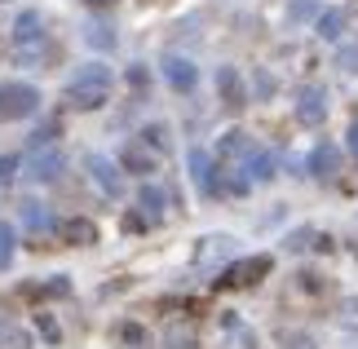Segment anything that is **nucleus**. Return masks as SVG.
Wrapping results in <instances>:
<instances>
[{"label": "nucleus", "instance_id": "20", "mask_svg": "<svg viewBox=\"0 0 358 349\" xmlns=\"http://www.w3.org/2000/svg\"><path fill=\"white\" fill-rule=\"evenodd\" d=\"M314 27H319L323 40H341V31H345V9H323Z\"/></svg>", "mask_w": 358, "mask_h": 349}, {"label": "nucleus", "instance_id": "41", "mask_svg": "<svg viewBox=\"0 0 358 349\" xmlns=\"http://www.w3.org/2000/svg\"><path fill=\"white\" fill-rule=\"evenodd\" d=\"M89 9H115V0H85Z\"/></svg>", "mask_w": 358, "mask_h": 349}, {"label": "nucleus", "instance_id": "37", "mask_svg": "<svg viewBox=\"0 0 358 349\" xmlns=\"http://www.w3.org/2000/svg\"><path fill=\"white\" fill-rule=\"evenodd\" d=\"M18 169H22V159H18V155H5V159H0V186H5V181L18 173Z\"/></svg>", "mask_w": 358, "mask_h": 349}, {"label": "nucleus", "instance_id": "36", "mask_svg": "<svg viewBox=\"0 0 358 349\" xmlns=\"http://www.w3.org/2000/svg\"><path fill=\"white\" fill-rule=\"evenodd\" d=\"M296 283L306 287V292H323V287H327V278H319L314 270H301V274H296Z\"/></svg>", "mask_w": 358, "mask_h": 349}, {"label": "nucleus", "instance_id": "28", "mask_svg": "<svg viewBox=\"0 0 358 349\" xmlns=\"http://www.w3.org/2000/svg\"><path fill=\"white\" fill-rule=\"evenodd\" d=\"M336 66H341V71H350V76H358V40H354V45H341Z\"/></svg>", "mask_w": 358, "mask_h": 349}, {"label": "nucleus", "instance_id": "22", "mask_svg": "<svg viewBox=\"0 0 358 349\" xmlns=\"http://www.w3.org/2000/svg\"><path fill=\"white\" fill-rule=\"evenodd\" d=\"M85 40H89L93 49H115V27H111V22H89Z\"/></svg>", "mask_w": 358, "mask_h": 349}, {"label": "nucleus", "instance_id": "4", "mask_svg": "<svg viewBox=\"0 0 358 349\" xmlns=\"http://www.w3.org/2000/svg\"><path fill=\"white\" fill-rule=\"evenodd\" d=\"M66 169V159H62V150H27L22 155V177L27 181H58Z\"/></svg>", "mask_w": 358, "mask_h": 349}, {"label": "nucleus", "instance_id": "18", "mask_svg": "<svg viewBox=\"0 0 358 349\" xmlns=\"http://www.w3.org/2000/svg\"><path fill=\"white\" fill-rule=\"evenodd\" d=\"M243 173H248V181H274V155L270 150H252L248 164H243Z\"/></svg>", "mask_w": 358, "mask_h": 349}, {"label": "nucleus", "instance_id": "14", "mask_svg": "<svg viewBox=\"0 0 358 349\" xmlns=\"http://www.w3.org/2000/svg\"><path fill=\"white\" fill-rule=\"evenodd\" d=\"M58 234L66 243H76V248H89V243H98V226H93L89 217H71V221H62Z\"/></svg>", "mask_w": 358, "mask_h": 349}, {"label": "nucleus", "instance_id": "34", "mask_svg": "<svg viewBox=\"0 0 358 349\" xmlns=\"http://www.w3.org/2000/svg\"><path fill=\"white\" fill-rule=\"evenodd\" d=\"M341 323H345V327H358V297H345V301H341Z\"/></svg>", "mask_w": 358, "mask_h": 349}, {"label": "nucleus", "instance_id": "16", "mask_svg": "<svg viewBox=\"0 0 358 349\" xmlns=\"http://www.w3.org/2000/svg\"><path fill=\"white\" fill-rule=\"evenodd\" d=\"M230 252H235V239H230V234H208V239H199L195 261H199V265H213V261H222V257H230Z\"/></svg>", "mask_w": 358, "mask_h": 349}, {"label": "nucleus", "instance_id": "9", "mask_svg": "<svg viewBox=\"0 0 358 349\" xmlns=\"http://www.w3.org/2000/svg\"><path fill=\"white\" fill-rule=\"evenodd\" d=\"M341 173V146L332 142H319L310 150V177H319V181H332Z\"/></svg>", "mask_w": 358, "mask_h": 349}, {"label": "nucleus", "instance_id": "7", "mask_svg": "<svg viewBox=\"0 0 358 349\" xmlns=\"http://www.w3.org/2000/svg\"><path fill=\"white\" fill-rule=\"evenodd\" d=\"M296 120L306 124V129H319V124L327 120V93L319 85H306L296 93Z\"/></svg>", "mask_w": 358, "mask_h": 349}, {"label": "nucleus", "instance_id": "17", "mask_svg": "<svg viewBox=\"0 0 358 349\" xmlns=\"http://www.w3.org/2000/svg\"><path fill=\"white\" fill-rule=\"evenodd\" d=\"M137 204H142V213L150 217V226H155V221L164 217V208H169V194H164L159 186H150V181H146L142 194H137Z\"/></svg>", "mask_w": 358, "mask_h": 349}, {"label": "nucleus", "instance_id": "1", "mask_svg": "<svg viewBox=\"0 0 358 349\" xmlns=\"http://www.w3.org/2000/svg\"><path fill=\"white\" fill-rule=\"evenodd\" d=\"M49 31H45V18H40V9H27L18 13V22H13V45H18V58L22 62H40L49 53Z\"/></svg>", "mask_w": 358, "mask_h": 349}, {"label": "nucleus", "instance_id": "10", "mask_svg": "<svg viewBox=\"0 0 358 349\" xmlns=\"http://www.w3.org/2000/svg\"><path fill=\"white\" fill-rule=\"evenodd\" d=\"M120 169L137 173V177H150V173H155V150H150L146 142H129L120 150Z\"/></svg>", "mask_w": 358, "mask_h": 349}, {"label": "nucleus", "instance_id": "6", "mask_svg": "<svg viewBox=\"0 0 358 349\" xmlns=\"http://www.w3.org/2000/svg\"><path fill=\"white\" fill-rule=\"evenodd\" d=\"M85 169H89L93 181H98L102 194H111V199H120V194H124V173H120V164H111L106 155H89Z\"/></svg>", "mask_w": 358, "mask_h": 349}, {"label": "nucleus", "instance_id": "3", "mask_svg": "<svg viewBox=\"0 0 358 349\" xmlns=\"http://www.w3.org/2000/svg\"><path fill=\"white\" fill-rule=\"evenodd\" d=\"M274 270V261L261 252V257H243V261H235V265H226L222 270V278H213L217 283V292H235V287H257L261 278H266Z\"/></svg>", "mask_w": 358, "mask_h": 349}, {"label": "nucleus", "instance_id": "8", "mask_svg": "<svg viewBox=\"0 0 358 349\" xmlns=\"http://www.w3.org/2000/svg\"><path fill=\"white\" fill-rule=\"evenodd\" d=\"M217 93H222L226 111H243L248 106V89H243V76L235 66H217Z\"/></svg>", "mask_w": 358, "mask_h": 349}, {"label": "nucleus", "instance_id": "13", "mask_svg": "<svg viewBox=\"0 0 358 349\" xmlns=\"http://www.w3.org/2000/svg\"><path fill=\"white\" fill-rule=\"evenodd\" d=\"M106 97H111V89H102V85H66V106H76V111H98L106 106Z\"/></svg>", "mask_w": 358, "mask_h": 349}, {"label": "nucleus", "instance_id": "24", "mask_svg": "<svg viewBox=\"0 0 358 349\" xmlns=\"http://www.w3.org/2000/svg\"><path fill=\"white\" fill-rule=\"evenodd\" d=\"M58 133H62V124H58V120L40 124V129L31 133V150H49V142H53V137H58Z\"/></svg>", "mask_w": 358, "mask_h": 349}, {"label": "nucleus", "instance_id": "29", "mask_svg": "<svg viewBox=\"0 0 358 349\" xmlns=\"http://www.w3.org/2000/svg\"><path fill=\"white\" fill-rule=\"evenodd\" d=\"M36 327H40V336H45L49 345H58V341H62V327L53 323V314H36Z\"/></svg>", "mask_w": 358, "mask_h": 349}, {"label": "nucleus", "instance_id": "19", "mask_svg": "<svg viewBox=\"0 0 358 349\" xmlns=\"http://www.w3.org/2000/svg\"><path fill=\"white\" fill-rule=\"evenodd\" d=\"M0 349H31V336H27L22 323L13 318H0Z\"/></svg>", "mask_w": 358, "mask_h": 349}, {"label": "nucleus", "instance_id": "2", "mask_svg": "<svg viewBox=\"0 0 358 349\" xmlns=\"http://www.w3.org/2000/svg\"><path fill=\"white\" fill-rule=\"evenodd\" d=\"M40 111V89L22 85V80H5L0 85V124H13L22 115H36Z\"/></svg>", "mask_w": 358, "mask_h": 349}, {"label": "nucleus", "instance_id": "5", "mask_svg": "<svg viewBox=\"0 0 358 349\" xmlns=\"http://www.w3.org/2000/svg\"><path fill=\"white\" fill-rule=\"evenodd\" d=\"M186 169H190V181L199 186L203 199H217V194H222V181H217V164H213L208 150H199V146H195V150L186 155Z\"/></svg>", "mask_w": 358, "mask_h": 349}, {"label": "nucleus", "instance_id": "38", "mask_svg": "<svg viewBox=\"0 0 358 349\" xmlns=\"http://www.w3.org/2000/svg\"><path fill=\"white\" fill-rule=\"evenodd\" d=\"M270 93H274V80L266 71H257V97H270Z\"/></svg>", "mask_w": 358, "mask_h": 349}, {"label": "nucleus", "instance_id": "27", "mask_svg": "<svg viewBox=\"0 0 358 349\" xmlns=\"http://www.w3.org/2000/svg\"><path fill=\"white\" fill-rule=\"evenodd\" d=\"M22 221L31 230H45L49 226V213H45V204H22Z\"/></svg>", "mask_w": 358, "mask_h": 349}, {"label": "nucleus", "instance_id": "40", "mask_svg": "<svg viewBox=\"0 0 358 349\" xmlns=\"http://www.w3.org/2000/svg\"><path fill=\"white\" fill-rule=\"evenodd\" d=\"M345 137H350V150H354V155H358V120L350 124V133H345Z\"/></svg>", "mask_w": 358, "mask_h": 349}, {"label": "nucleus", "instance_id": "15", "mask_svg": "<svg viewBox=\"0 0 358 349\" xmlns=\"http://www.w3.org/2000/svg\"><path fill=\"white\" fill-rule=\"evenodd\" d=\"M27 301H58V297H71V278H45V283H27L22 287Z\"/></svg>", "mask_w": 358, "mask_h": 349}, {"label": "nucleus", "instance_id": "12", "mask_svg": "<svg viewBox=\"0 0 358 349\" xmlns=\"http://www.w3.org/2000/svg\"><path fill=\"white\" fill-rule=\"evenodd\" d=\"M252 150H257V146H252V137L235 129V133H226L222 142H217V159H222V164H239V169H243Z\"/></svg>", "mask_w": 358, "mask_h": 349}, {"label": "nucleus", "instance_id": "23", "mask_svg": "<svg viewBox=\"0 0 358 349\" xmlns=\"http://www.w3.org/2000/svg\"><path fill=\"white\" fill-rule=\"evenodd\" d=\"M142 142H146L150 150H169L173 137H169V129H164V124H146V129H142Z\"/></svg>", "mask_w": 358, "mask_h": 349}, {"label": "nucleus", "instance_id": "33", "mask_svg": "<svg viewBox=\"0 0 358 349\" xmlns=\"http://www.w3.org/2000/svg\"><path fill=\"white\" fill-rule=\"evenodd\" d=\"M124 230H129V234H142V230H150V217L146 213H124Z\"/></svg>", "mask_w": 358, "mask_h": 349}, {"label": "nucleus", "instance_id": "11", "mask_svg": "<svg viewBox=\"0 0 358 349\" xmlns=\"http://www.w3.org/2000/svg\"><path fill=\"white\" fill-rule=\"evenodd\" d=\"M164 80H169L177 93H190V89H195V80H199V71H195V62H190V58L169 53V58H164Z\"/></svg>", "mask_w": 358, "mask_h": 349}, {"label": "nucleus", "instance_id": "25", "mask_svg": "<svg viewBox=\"0 0 358 349\" xmlns=\"http://www.w3.org/2000/svg\"><path fill=\"white\" fill-rule=\"evenodd\" d=\"M164 345L169 349H195V332L190 327H169L164 332Z\"/></svg>", "mask_w": 358, "mask_h": 349}, {"label": "nucleus", "instance_id": "30", "mask_svg": "<svg viewBox=\"0 0 358 349\" xmlns=\"http://www.w3.org/2000/svg\"><path fill=\"white\" fill-rule=\"evenodd\" d=\"M120 341H124V345H137V349H142L150 336H146V327H142V323H124V327H120Z\"/></svg>", "mask_w": 358, "mask_h": 349}, {"label": "nucleus", "instance_id": "26", "mask_svg": "<svg viewBox=\"0 0 358 349\" xmlns=\"http://www.w3.org/2000/svg\"><path fill=\"white\" fill-rule=\"evenodd\" d=\"M314 243H319V230H292V234H287V252H306V248H314Z\"/></svg>", "mask_w": 358, "mask_h": 349}, {"label": "nucleus", "instance_id": "32", "mask_svg": "<svg viewBox=\"0 0 358 349\" xmlns=\"http://www.w3.org/2000/svg\"><path fill=\"white\" fill-rule=\"evenodd\" d=\"M279 341H283V349H314V341L306 332H279Z\"/></svg>", "mask_w": 358, "mask_h": 349}, {"label": "nucleus", "instance_id": "31", "mask_svg": "<svg viewBox=\"0 0 358 349\" xmlns=\"http://www.w3.org/2000/svg\"><path fill=\"white\" fill-rule=\"evenodd\" d=\"M9 261H13V230L0 221V270H5Z\"/></svg>", "mask_w": 358, "mask_h": 349}, {"label": "nucleus", "instance_id": "21", "mask_svg": "<svg viewBox=\"0 0 358 349\" xmlns=\"http://www.w3.org/2000/svg\"><path fill=\"white\" fill-rule=\"evenodd\" d=\"M76 85H102V89H111V66H102V62L80 66V71H76Z\"/></svg>", "mask_w": 358, "mask_h": 349}, {"label": "nucleus", "instance_id": "35", "mask_svg": "<svg viewBox=\"0 0 358 349\" xmlns=\"http://www.w3.org/2000/svg\"><path fill=\"white\" fill-rule=\"evenodd\" d=\"M314 9H319V0H292V22L314 18Z\"/></svg>", "mask_w": 358, "mask_h": 349}, {"label": "nucleus", "instance_id": "39", "mask_svg": "<svg viewBox=\"0 0 358 349\" xmlns=\"http://www.w3.org/2000/svg\"><path fill=\"white\" fill-rule=\"evenodd\" d=\"M146 80H150L146 66H133V71H129V85H133V89H146Z\"/></svg>", "mask_w": 358, "mask_h": 349}]
</instances>
